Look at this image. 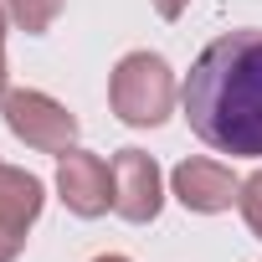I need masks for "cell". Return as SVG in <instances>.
Here are the masks:
<instances>
[{
    "label": "cell",
    "instance_id": "obj_1",
    "mask_svg": "<svg viewBox=\"0 0 262 262\" xmlns=\"http://www.w3.org/2000/svg\"><path fill=\"white\" fill-rule=\"evenodd\" d=\"M180 108L190 134L231 160H262V31L242 26L201 47Z\"/></svg>",
    "mask_w": 262,
    "mask_h": 262
},
{
    "label": "cell",
    "instance_id": "obj_2",
    "mask_svg": "<svg viewBox=\"0 0 262 262\" xmlns=\"http://www.w3.org/2000/svg\"><path fill=\"white\" fill-rule=\"evenodd\" d=\"M175 98H180V82L160 52H128L108 72V108L128 128H160L175 113Z\"/></svg>",
    "mask_w": 262,
    "mask_h": 262
},
{
    "label": "cell",
    "instance_id": "obj_3",
    "mask_svg": "<svg viewBox=\"0 0 262 262\" xmlns=\"http://www.w3.org/2000/svg\"><path fill=\"white\" fill-rule=\"evenodd\" d=\"M0 118L26 149L67 155L77 144V113H67V103H57L41 88H6L0 93Z\"/></svg>",
    "mask_w": 262,
    "mask_h": 262
},
{
    "label": "cell",
    "instance_id": "obj_4",
    "mask_svg": "<svg viewBox=\"0 0 262 262\" xmlns=\"http://www.w3.org/2000/svg\"><path fill=\"white\" fill-rule=\"evenodd\" d=\"M57 195H62V206H67L72 216H82V221L108 216V211H113V165H108L103 155L72 144L67 155H57Z\"/></svg>",
    "mask_w": 262,
    "mask_h": 262
},
{
    "label": "cell",
    "instance_id": "obj_5",
    "mask_svg": "<svg viewBox=\"0 0 262 262\" xmlns=\"http://www.w3.org/2000/svg\"><path fill=\"white\" fill-rule=\"evenodd\" d=\"M108 165H113V216H123L128 226H149L165 206V175H160L155 155L118 149Z\"/></svg>",
    "mask_w": 262,
    "mask_h": 262
},
{
    "label": "cell",
    "instance_id": "obj_6",
    "mask_svg": "<svg viewBox=\"0 0 262 262\" xmlns=\"http://www.w3.org/2000/svg\"><path fill=\"white\" fill-rule=\"evenodd\" d=\"M170 190H175V201H180L185 211H195V216H221V211L236 206L242 180H236L231 165L195 155V160H180V165L170 170Z\"/></svg>",
    "mask_w": 262,
    "mask_h": 262
},
{
    "label": "cell",
    "instance_id": "obj_7",
    "mask_svg": "<svg viewBox=\"0 0 262 262\" xmlns=\"http://www.w3.org/2000/svg\"><path fill=\"white\" fill-rule=\"evenodd\" d=\"M47 206V185L21 170V165H0V262H16L26 247V231L36 226Z\"/></svg>",
    "mask_w": 262,
    "mask_h": 262
},
{
    "label": "cell",
    "instance_id": "obj_8",
    "mask_svg": "<svg viewBox=\"0 0 262 262\" xmlns=\"http://www.w3.org/2000/svg\"><path fill=\"white\" fill-rule=\"evenodd\" d=\"M0 6H6V16H11L26 36L52 31V21L62 16V0H0Z\"/></svg>",
    "mask_w": 262,
    "mask_h": 262
},
{
    "label": "cell",
    "instance_id": "obj_9",
    "mask_svg": "<svg viewBox=\"0 0 262 262\" xmlns=\"http://www.w3.org/2000/svg\"><path fill=\"white\" fill-rule=\"evenodd\" d=\"M236 211H242V221H247V231L262 242V170H252L247 180H242V195H236Z\"/></svg>",
    "mask_w": 262,
    "mask_h": 262
},
{
    "label": "cell",
    "instance_id": "obj_10",
    "mask_svg": "<svg viewBox=\"0 0 262 262\" xmlns=\"http://www.w3.org/2000/svg\"><path fill=\"white\" fill-rule=\"evenodd\" d=\"M149 6L160 11V21H180V16H185V6H190V0H149Z\"/></svg>",
    "mask_w": 262,
    "mask_h": 262
},
{
    "label": "cell",
    "instance_id": "obj_11",
    "mask_svg": "<svg viewBox=\"0 0 262 262\" xmlns=\"http://www.w3.org/2000/svg\"><path fill=\"white\" fill-rule=\"evenodd\" d=\"M6 26H11V16H6V6H0V93H6V82H11V72H6Z\"/></svg>",
    "mask_w": 262,
    "mask_h": 262
},
{
    "label": "cell",
    "instance_id": "obj_12",
    "mask_svg": "<svg viewBox=\"0 0 262 262\" xmlns=\"http://www.w3.org/2000/svg\"><path fill=\"white\" fill-rule=\"evenodd\" d=\"M93 262H128V257H118V252H103V257H93Z\"/></svg>",
    "mask_w": 262,
    "mask_h": 262
}]
</instances>
